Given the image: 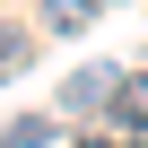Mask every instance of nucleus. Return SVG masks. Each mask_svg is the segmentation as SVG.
<instances>
[{"mask_svg":"<svg viewBox=\"0 0 148 148\" xmlns=\"http://www.w3.org/2000/svg\"><path fill=\"white\" fill-rule=\"evenodd\" d=\"M105 131H122V139L148 148V79H122V96L105 105Z\"/></svg>","mask_w":148,"mask_h":148,"instance_id":"2","label":"nucleus"},{"mask_svg":"<svg viewBox=\"0 0 148 148\" xmlns=\"http://www.w3.org/2000/svg\"><path fill=\"white\" fill-rule=\"evenodd\" d=\"M105 0H44V35H87Z\"/></svg>","mask_w":148,"mask_h":148,"instance_id":"3","label":"nucleus"},{"mask_svg":"<svg viewBox=\"0 0 148 148\" xmlns=\"http://www.w3.org/2000/svg\"><path fill=\"white\" fill-rule=\"evenodd\" d=\"M0 148H61V122H44V113H18L9 131H0Z\"/></svg>","mask_w":148,"mask_h":148,"instance_id":"4","label":"nucleus"},{"mask_svg":"<svg viewBox=\"0 0 148 148\" xmlns=\"http://www.w3.org/2000/svg\"><path fill=\"white\" fill-rule=\"evenodd\" d=\"M26 61H35V35H26V26H9V18H0V79H18Z\"/></svg>","mask_w":148,"mask_h":148,"instance_id":"5","label":"nucleus"},{"mask_svg":"<svg viewBox=\"0 0 148 148\" xmlns=\"http://www.w3.org/2000/svg\"><path fill=\"white\" fill-rule=\"evenodd\" d=\"M122 96V70H70V87H61V113H96L105 122V105Z\"/></svg>","mask_w":148,"mask_h":148,"instance_id":"1","label":"nucleus"}]
</instances>
